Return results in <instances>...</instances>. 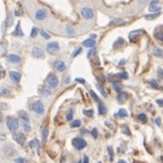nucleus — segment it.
<instances>
[{
  "label": "nucleus",
  "mask_w": 163,
  "mask_h": 163,
  "mask_svg": "<svg viewBox=\"0 0 163 163\" xmlns=\"http://www.w3.org/2000/svg\"><path fill=\"white\" fill-rule=\"evenodd\" d=\"M58 83H59L58 78H57L55 74H53V73H50V74L47 77V79H46V86H47L49 89L57 88V87H58Z\"/></svg>",
  "instance_id": "1"
},
{
  "label": "nucleus",
  "mask_w": 163,
  "mask_h": 163,
  "mask_svg": "<svg viewBox=\"0 0 163 163\" xmlns=\"http://www.w3.org/2000/svg\"><path fill=\"white\" fill-rule=\"evenodd\" d=\"M7 128H8L9 131L15 132L18 129V120L14 116H9L8 120H7Z\"/></svg>",
  "instance_id": "2"
},
{
  "label": "nucleus",
  "mask_w": 163,
  "mask_h": 163,
  "mask_svg": "<svg viewBox=\"0 0 163 163\" xmlns=\"http://www.w3.org/2000/svg\"><path fill=\"white\" fill-rule=\"evenodd\" d=\"M31 108H32V111H33L34 113H37V114H39V115L43 114V112H45V106H43V104H42L41 100H35V102L32 104Z\"/></svg>",
  "instance_id": "3"
},
{
  "label": "nucleus",
  "mask_w": 163,
  "mask_h": 163,
  "mask_svg": "<svg viewBox=\"0 0 163 163\" xmlns=\"http://www.w3.org/2000/svg\"><path fill=\"white\" fill-rule=\"evenodd\" d=\"M72 144H73V146H74L78 151H81V150H83V148H86V146H87L86 140H84L83 138H80V137L74 138V139L72 140Z\"/></svg>",
  "instance_id": "4"
},
{
  "label": "nucleus",
  "mask_w": 163,
  "mask_h": 163,
  "mask_svg": "<svg viewBox=\"0 0 163 163\" xmlns=\"http://www.w3.org/2000/svg\"><path fill=\"white\" fill-rule=\"evenodd\" d=\"M81 15L83 16V18H86V19H92L94 16H95V13H94V10L91 8L83 7L81 9Z\"/></svg>",
  "instance_id": "5"
},
{
  "label": "nucleus",
  "mask_w": 163,
  "mask_h": 163,
  "mask_svg": "<svg viewBox=\"0 0 163 163\" xmlns=\"http://www.w3.org/2000/svg\"><path fill=\"white\" fill-rule=\"evenodd\" d=\"M47 51L50 53V54H56L59 51V45L58 42L56 41H53V42H49L47 45Z\"/></svg>",
  "instance_id": "6"
},
{
  "label": "nucleus",
  "mask_w": 163,
  "mask_h": 163,
  "mask_svg": "<svg viewBox=\"0 0 163 163\" xmlns=\"http://www.w3.org/2000/svg\"><path fill=\"white\" fill-rule=\"evenodd\" d=\"M32 56L35 57V58H43L45 57V51L42 48L38 47V46H34L33 49H32Z\"/></svg>",
  "instance_id": "7"
},
{
  "label": "nucleus",
  "mask_w": 163,
  "mask_h": 163,
  "mask_svg": "<svg viewBox=\"0 0 163 163\" xmlns=\"http://www.w3.org/2000/svg\"><path fill=\"white\" fill-rule=\"evenodd\" d=\"M46 17H47V10H46V9L41 8V9L35 10V13H34V18H35L37 21H43Z\"/></svg>",
  "instance_id": "8"
},
{
  "label": "nucleus",
  "mask_w": 163,
  "mask_h": 163,
  "mask_svg": "<svg viewBox=\"0 0 163 163\" xmlns=\"http://www.w3.org/2000/svg\"><path fill=\"white\" fill-rule=\"evenodd\" d=\"M53 66H54L57 71H59V72H64V71L66 70V64H65L63 61H55V62L53 63Z\"/></svg>",
  "instance_id": "9"
},
{
  "label": "nucleus",
  "mask_w": 163,
  "mask_h": 163,
  "mask_svg": "<svg viewBox=\"0 0 163 163\" xmlns=\"http://www.w3.org/2000/svg\"><path fill=\"white\" fill-rule=\"evenodd\" d=\"M9 78H10V80L13 82L18 83L19 80H21V74L18 72H16V71H10L9 72Z\"/></svg>",
  "instance_id": "10"
},
{
  "label": "nucleus",
  "mask_w": 163,
  "mask_h": 163,
  "mask_svg": "<svg viewBox=\"0 0 163 163\" xmlns=\"http://www.w3.org/2000/svg\"><path fill=\"white\" fill-rule=\"evenodd\" d=\"M8 62L9 63H13V64H17L21 62V57L18 55H15V54H10L8 55Z\"/></svg>",
  "instance_id": "11"
},
{
  "label": "nucleus",
  "mask_w": 163,
  "mask_h": 163,
  "mask_svg": "<svg viewBox=\"0 0 163 163\" xmlns=\"http://www.w3.org/2000/svg\"><path fill=\"white\" fill-rule=\"evenodd\" d=\"M82 45H83V47H87V48H94L96 46V41H95V39L90 38V39L84 40Z\"/></svg>",
  "instance_id": "12"
},
{
  "label": "nucleus",
  "mask_w": 163,
  "mask_h": 163,
  "mask_svg": "<svg viewBox=\"0 0 163 163\" xmlns=\"http://www.w3.org/2000/svg\"><path fill=\"white\" fill-rule=\"evenodd\" d=\"M14 138H15V140H16L19 145H23V144L25 143V136H24L22 132H19V134H15V135H14Z\"/></svg>",
  "instance_id": "13"
},
{
  "label": "nucleus",
  "mask_w": 163,
  "mask_h": 163,
  "mask_svg": "<svg viewBox=\"0 0 163 163\" xmlns=\"http://www.w3.org/2000/svg\"><path fill=\"white\" fill-rule=\"evenodd\" d=\"M127 98H128V94H126V92H119V96H118V100H119V103H126V100H127Z\"/></svg>",
  "instance_id": "14"
},
{
  "label": "nucleus",
  "mask_w": 163,
  "mask_h": 163,
  "mask_svg": "<svg viewBox=\"0 0 163 163\" xmlns=\"http://www.w3.org/2000/svg\"><path fill=\"white\" fill-rule=\"evenodd\" d=\"M98 112H99V114L100 115H104V114H106L107 113V108L105 107V105L103 104V103H98Z\"/></svg>",
  "instance_id": "15"
},
{
  "label": "nucleus",
  "mask_w": 163,
  "mask_h": 163,
  "mask_svg": "<svg viewBox=\"0 0 163 163\" xmlns=\"http://www.w3.org/2000/svg\"><path fill=\"white\" fill-rule=\"evenodd\" d=\"M22 127H23V130L25 132H29L31 130V126H30L29 121H26V120H22Z\"/></svg>",
  "instance_id": "16"
},
{
  "label": "nucleus",
  "mask_w": 163,
  "mask_h": 163,
  "mask_svg": "<svg viewBox=\"0 0 163 163\" xmlns=\"http://www.w3.org/2000/svg\"><path fill=\"white\" fill-rule=\"evenodd\" d=\"M14 35H21V37H23L24 35V33L22 32V30H21V24L19 23H17V25H16V30H15V32L13 33Z\"/></svg>",
  "instance_id": "17"
},
{
  "label": "nucleus",
  "mask_w": 163,
  "mask_h": 163,
  "mask_svg": "<svg viewBox=\"0 0 163 163\" xmlns=\"http://www.w3.org/2000/svg\"><path fill=\"white\" fill-rule=\"evenodd\" d=\"M65 33L67 34V35H74L75 34V30L72 27V26H66V29H65Z\"/></svg>",
  "instance_id": "18"
},
{
  "label": "nucleus",
  "mask_w": 163,
  "mask_h": 163,
  "mask_svg": "<svg viewBox=\"0 0 163 163\" xmlns=\"http://www.w3.org/2000/svg\"><path fill=\"white\" fill-rule=\"evenodd\" d=\"M154 35H155V38H156L158 40H160V41H162L163 42V32L161 30L155 31V32H154Z\"/></svg>",
  "instance_id": "19"
},
{
  "label": "nucleus",
  "mask_w": 163,
  "mask_h": 163,
  "mask_svg": "<svg viewBox=\"0 0 163 163\" xmlns=\"http://www.w3.org/2000/svg\"><path fill=\"white\" fill-rule=\"evenodd\" d=\"M18 115H19V119H21V120H26V121H29V115L26 114V112L19 111V112H18Z\"/></svg>",
  "instance_id": "20"
},
{
  "label": "nucleus",
  "mask_w": 163,
  "mask_h": 163,
  "mask_svg": "<svg viewBox=\"0 0 163 163\" xmlns=\"http://www.w3.org/2000/svg\"><path fill=\"white\" fill-rule=\"evenodd\" d=\"M47 136H48V127L45 126L43 129H42V142L47 140Z\"/></svg>",
  "instance_id": "21"
},
{
  "label": "nucleus",
  "mask_w": 163,
  "mask_h": 163,
  "mask_svg": "<svg viewBox=\"0 0 163 163\" xmlns=\"http://www.w3.org/2000/svg\"><path fill=\"white\" fill-rule=\"evenodd\" d=\"M29 146H30V147H37V148H39L40 143H39L38 139H33V140H31V142L29 143Z\"/></svg>",
  "instance_id": "22"
},
{
  "label": "nucleus",
  "mask_w": 163,
  "mask_h": 163,
  "mask_svg": "<svg viewBox=\"0 0 163 163\" xmlns=\"http://www.w3.org/2000/svg\"><path fill=\"white\" fill-rule=\"evenodd\" d=\"M153 55H155L158 57H163V50L161 48H155L153 50Z\"/></svg>",
  "instance_id": "23"
},
{
  "label": "nucleus",
  "mask_w": 163,
  "mask_h": 163,
  "mask_svg": "<svg viewBox=\"0 0 163 163\" xmlns=\"http://www.w3.org/2000/svg\"><path fill=\"white\" fill-rule=\"evenodd\" d=\"M41 94L45 96V97H49L50 95H51V91H50V89L48 88H41Z\"/></svg>",
  "instance_id": "24"
},
{
  "label": "nucleus",
  "mask_w": 163,
  "mask_h": 163,
  "mask_svg": "<svg viewBox=\"0 0 163 163\" xmlns=\"http://www.w3.org/2000/svg\"><path fill=\"white\" fill-rule=\"evenodd\" d=\"M83 114H84L86 116H89V118H91V116H94V110H91V108H88V110H83Z\"/></svg>",
  "instance_id": "25"
},
{
  "label": "nucleus",
  "mask_w": 163,
  "mask_h": 163,
  "mask_svg": "<svg viewBox=\"0 0 163 163\" xmlns=\"http://www.w3.org/2000/svg\"><path fill=\"white\" fill-rule=\"evenodd\" d=\"M113 86H114V88H115V90H116L118 92H121V91H122V89H123V86H122V84H120L118 81L114 82V83H113Z\"/></svg>",
  "instance_id": "26"
},
{
  "label": "nucleus",
  "mask_w": 163,
  "mask_h": 163,
  "mask_svg": "<svg viewBox=\"0 0 163 163\" xmlns=\"http://www.w3.org/2000/svg\"><path fill=\"white\" fill-rule=\"evenodd\" d=\"M159 16H160V11H159V13H155V14H152V15H146L145 18H146V19H155V18H158Z\"/></svg>",
  "instance_id": "27"
},
{
  "label": "nucleus",
  "mask_w": 163,
  "mask_h": 163,
  "mask_svg": "<svg viewBox=\"0 0 163 163\" xmlns=\"http://www.w3.org/2000/svg\"><path fill=\"white\" fill-rule=\"evenodd\" d=\"M7 53V48L5 45H0V57H3Z\"/></svg>",
  "instance_id": "28"
},
{
  "label": "nucleus",
  "mask_w": 163,
  "mask_h": 163,
  "mask_svg": "<svg viewBox=\"0 0 163 163\" xmlns=\"http://www.w3.org/2000/svg\"><path fill=\"white\" fill-rule=\"evenodd\" d=\"M138 120H140L142 122H146L147 121V116H146V114H144V113H140V114H138Z\"/></svg>",
  "instance_id": "29"
},
{
  "label": "nucleus",
  "mask_w": 163,
  "mask_h": 163,
  "mask_svg": "<svg viewBox=\"0 0 163 163\" xmlns=\"http://www.w3.org/2000/svg\"><path fill=\"white\" fill-rule=\"evenodd\" d=\"M81 126V121L80 120H74V121H72V123H71V127L72 128H78V127H80Z\"/></svg>",
  "instance_id": "30"
},
{
  "label": "nucleus",
  "mask_w": 163,
  "mask_h": 163,
  "mask_svg": "<svg viewBox=\"0 0 163 163\" xmlns=\"http://www.w3.org/2000/svg\"><path fill=\"white\" fill-rule=\"evenodd\" d=\"M118 77H119L120 79H123V80H127V79L129 78L128 73H126V72H120V73L118 74Z\"/></svg>",
  "instance_id": "31"
},
{
  "label": "nucleus",
  "mask_w": 163,
  "mask_h": 163,
  "mask_svg": "<svg viewBox=\"0 0 163 163\" xmlns=\"http://www.w3.org/2000/svg\"><path fill=\"white\" fill-rule=\"evenodd\" d=\"M150 84H151L153 88H156V89H161V87L159 86V83L155 81V80H151V81H150Z\"/></svg>",
  "instance_id": "32"
},
{
  "label": "nucleus",
  "mask_w": 163,
  "mask_h": 163,
  "mask_svg": "<svg viewBox=\"0 0 163 163\" xmlns=\"http://www.w3.org/2000/svg\"><path fill=\"white\" fill-rule=\"evenodd\" d=\"M66 120H69V121H72V120H73V110H70V111H69V113H67V115H66Z\"/></svg>",
  "instance_id": "33"
},
{
  "label": "nucleus",
  "mask_w": 163,
  "mask_h": 163,
  "mask_svg": "<svg viewBox=\"0 0 163 163\" xmlns=\"http://www.w3.org/2000/svg\"><path fill=\"white\" fill-rule=\"evenodd\" d=\"M107 151H108V153H110V160H111V161H113V156H114L113 148H112L111 146H108V147H107Z\"/></svg>",
  "instance_id": "34"
},
{
  "label": "nucleus",
  "mask_w": 163,
  "mask_h": 163,
  "mask_svg": "<svg viewBox=\"0 0 163 163\" xmlns=\"http://www.w3.org/2000/svg\"><path fill=\"white\" fill-rule=\"evenodd\" d=\"M118 115H120V116H127V115H128V113H127V111H126L124 108H121V110L119 111Z\"/></svg>",
  "instance_id": "35"
},
{
  "label": "nucleus",
  "mask_w": 163,
  "mask_h": 163,
  "mask_svg": "<svg viewBox=\"0 0 163 163\" xmlns=\"http://www.w3.org/2000/svg\"><path fill=\"white\" fill-rule=\"evenodd\" d=\"M159 2H160V0H152V1H151V3H150V8L156 7V6L159 5Z\"/></svg>",
  "instance_id": "36"
},
{
  "label": "nucleus",
  "mask_w": 163,
  "mask_h": 163,
  "mask_svg": "<svg viewBox=\"0 0 163 163\" xmlns=\"http://www.w3.org/2000/svg\"><path fill=\"white\" fill-rule=\"evenodd\" d=\"M90 95H91V97L97 102V103H99V98H98V96L95 94V91H92V90H90Z\"/></svg>",
  "instance_id": "37"
},
{
  "label": "nucleus",
  "mask_w": 163,
  "mask_h": 163,
  "mask_svg": "<svg viewBox=\"0 0 163 163\" xmlns=\"http://www.w3.org/2000/svg\"><path fill=\"white\" fill-rule=\"evenodd\" d=\"M91 135L94 136V138L96 139V138H98V130L96 129V128H94L92 130H91Z\"/></svg>",
  "instance_id": "38"
},
{
  "label": "nucleus",
  "mask_w": 163,
  "mask_h": 163,
  "mask_svg": "<svg viewBox=\"0 0 163 163\" xmlns=\"http://www.w3.org/2000/svg\"><path fill=\"white\" fill-rule=\"evenodd\" d=\"M15 163H27V161L23 158H17V159H15Z\"/></svg>",
  "instance_id": "39"
},
{
  "label": "nucleus",
  "mask_w": 163,
  "mask_h": 163,
  "mask_svg": "<svg viewBox=\"0 0 163 163\" xmlns=\"http://www.w3.org/2000/svg\"><path fill=\"white\" fill-rule=\"evenodd\" d=\"M37 34H38V29H37V27H33V29H32V32H31V38H34Z\"/></svg>",
  "instance_id": "40"
},
{
  "label": "nucleus",
  "mask_w": 163,
  "mask_h": 163,
  "mask_svg": "<svg viewBox=\"0 0 163 163\" xmlns=\"http://www.w3.org/2000/svg\"><path fill=\"white\" fill-rule=\"evenodd\" d=\"M97 88H98V89H99V91H100V92L103 94V96H105V97L107 96V94L105 92V90H104V88H103L102 86H99V84H97Z\"/></svg>",
  "instance_id": "41"
},
{
  "label": "nucleus",
  "mask_w": 163,
  "mask_h": 163,
  "mask_svg": "<svg viewBox=\"0 0 163 163\" xmlns=\"http://www.w3.org/2000/svg\"><path fill=\"white\" fill-rule=\"evenodd\" d=\"M40 33H41V35H42L45 39H49V38H50V35H49L46 31H40Z\"/></svg>",
  "instance_id": "42"
},
{
  "label": "nucleus",
  "mask_w": 163,
  "mask_h": 163,
  "mask_svg": "<svg viewBox=\"0 0 163 163\" xmlns=\"http://www.w3.org/2000/svg\"><path fill=\"white\" fill-rule=\"evenodd\" d=\"M80 53H81V48H79V49H77V50H75V51H74V53L72 54V58H74V57H77V56H78V55H79Z\"/></svg>",
  "instance_id": "43"
},
{
  "label": "nucleus",
  "mask_w": 163,
  "mask_h": 163,
  "mask_svg": "<svg viewBox=\"0 0 163 163\" xmlns=\"http://www.w3.org/2000/svg\"><path fill=\"white\" fill-rule=\"evenodd\" d=\"M0 91L2 92V95H3V96H9V94H8L9 91H8L6 88H1V90H0Z\"/></svg>",
  "instance_id": "44"
},
{
  "label": "nucleus",
  "mask_w": 163,
  "mask_h": 163,
  "mask_svg": "<svg viewBox=\"0 0 163 163\" xmlns=\"http://www.w3.org/2000/svg\"><path fill=\"white\" fill-rule=\"evenodd\" d=\"M6 27H7V21H5L3 23H2V34H5V32H6Z\"/></svg>",
  "instance_id": "45"
},
{
  "label": "nucleus",
  "mask_w": 163,
  "mask_h": 163,
  "mask_svg": "<svg viewBox=\"0 0 163 163\" xmlns=\"http://www.w3.org/2000/svg\"><path fill=\"white\" fill-rule=\"evenodd\" d=\"M147 1H148V0H138V3H139L140 7H143V6H145V5L147 3Z\"/></svg>",
  "instance_id": "46"
},
{
  "label": "nucleus",
  "mask_w": 163,
  "mask_h": 163,
  "mask_svg": "<svg viewBox=\"0 0 163 163\" xmlns=\"http://www.w3.org/2000/svg\"><path fill=\"white\" fill-rule=\"evenodd\" d=\"M161 10V7H153V8H150V11H160Z\"/></svg>",
  "instance_id": "47"
},
{
  "label": "nucleus",
  "mask_w": 163,
  "mask_h": 163,
  "mask_svg": "<svg viewBox=\"0 0 163 163\" xmlns=\"http://www.w3.org/2000/svg\"><path fill=\"white\" fill-rule=\"evenodd\" d=\"M95 55V48H92V49H90L89 50V53H88V57H92Z\"/></svg>",
  "instance_id": "48"
},
{
  "label": "nucleus",
  "mask_w": 163,
  "mask_h": 163,
  "mask_svg": "<svg viewBox=\"0 0 163 163\" xmlns=\"http://www.w3.org/2000/svg\"><path fill=\"white\" fill-rule=\"evenodd\" d=\"M155 123H156L159 127H161V119H160V118H156V119H155Z\"/></svg>",
  "instance_id": "49"
},
{
  "label": "nucleus",
  "mask_w": 163,
  "mask_h": 163,
  "mask_svg": "<svg viewBox=\"0 0 163 163\" xmlns=\"http://www.w3.org/2000/svg\"><path fill=\"white\" fill-rule=\"evenodd\" d=\"M156 103H158V105H159V106L163 107V99H158V100H156Z\"/></svg>",
  "instance_id": "50"
},
{
  "label": "nucleus",
  "mask_w": 163,
  "mask_h": 163,
  "mask_svg": "<svg viewBox=\"0 0 163 163\" xmlns=\"http://www.w3.org/2000/svg\"><path fill=\"white\" fill-rule=\"evenodd\" d=\"M75 81L81 82V83H86V80H84V79H81V78H77V79H75Z\"/></svg>",
  "instance_id": "51"
},
{
  "label": "nucleus",
  "mask_w": 163,
  "mask_h": 163,
  "mask_svg": "<svg viewBox=\"0 0 163 163\" xmlns=\"http://www.w3.org/2000/svg\"><path fill=\"white\" fill-rule=\"evenodd\" d=\"M81 163H89V158H88V156H84V158H83V161H82Z\"/></svg>",
  "instance_id": "52"
},
{
  "label": "nucleus",
  "mask_w": 163,
  "mask_h": 163,
  "mask_svg": "<svg viewBox=\"0 0 163 163\" xmlns=\"http://www.w3.org/2000/svg\"><path fill=\"white\" fill-rule=\"evenodd\" d=\"M123 132H124V134H127V135H130V131H128V130H127V128H123Z\"/></svg>",
  "instance_id": "53"
},
{
  "label": "nucleus",
  "mask_w": 163,
  "mask_h": 163,
  "mask_svg": "<svg viewBox=\"0 0 163 163\" xmlns=\"http://www.w3.org/2000/svg\"><path fill=\"white\" fill-rule=\"evenodd\" d=\"M1 122H2V113L0 112V123H1Z\"/></svg>",
  "instance_id": "54"
},
{
  "label": "nucleus",
  "mask_w": 163,
  "mask_h": 163,
  "mask_svg": "<svg viewBox=\"0 0 163 163\" xmlns=\"http://www.w3.org/2000/svg\"><path fill=\"white\" fill-rule=\"evenodd\" d=\"M119 163H127V162H126L124 160H120V161H119Z\"/></svg>",
  "instance_id": "55"
},
{
  "label": "nucleus",
  "mask_w": 163,
  "mask_h": 163,
  "mask_svg": "<svg viewBox=\"0 0 163 163\" xmlns=\"http://www.w3.org/2000/svg\"><path fill=\"white\" fill-rule=\"evenodd\" d=\"M161 161L163 162V156H161Z\"/></svg>",
  "instance_id": "56"
},
{
  "label": "nucleus",
  "mask_w": 163,
  "mask_h": 163,
  "mask_svg": "<svg viewBox=\"0 0 163 163\" xmlns=\"http://www.w3.org/2000/svg\"><path fill=\"white\" fill-rule=\"evenodd\" d=\"M98 163H102V162H98Z\"/></svg>",
  "instance_id": "57"
},
{
  "label": "nucleus",
  "mask_w": 163,
  "mask_h": 163,
  "mask_svg": "<svg viewBox=\"0 0 163 163\" xmlns=\"http://www.w3.org/2000/svg\"><path fill=\"white\" fill-rule=\"evenodd\" d=\"M0 75H1V74H0Z\"/></svg>",
  "instance_id": "58"
}]
</instances>
